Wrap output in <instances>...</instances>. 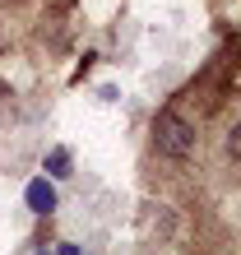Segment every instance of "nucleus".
<instances>
[{"label":"nucleus","mask_w":241,"mask_h":255,"mask_svg":"<svg viewBox=\"0 0 241 255\" xmlns=\"http://www.w3.org/2000/svg\"><path fill=\"white\" fill-rule=\"evenodd\" d=\"M42 172H47L51 181H70V176H74V153H70L65 144L47 148V158H42Z\"/></svg>","instance_id":"obj_3"},{"label":"nucleus","mask_w":241,"mask_h":255,"mask_svg":"<svg viewBox=\"0 0 241 255\" xmlns=\"http://www.w3.org/2000/svg\"><path fill=\"white\" fill-rule=\"evenodd\" d=\"M56 255H79V246L74 242H56Z\"/></svg>","instance_id":"obj_5"},{"label":"nucleus","mask_w":241,"mask_h":255,"mask_svg":"<svg viewBox=\"0 0 241 255\" xmlns=\"http://www.w3.org/2000/svg\"><path fill=\"white\" fill-rule=\"evenodd\" d=\"M23 204H28V214L51 218L56 209H60V195H56V186H51V176H33V181L23 186Z\"/></svg>","instance_id":"obj_2"},{"label":"nucleus","mask_w":241,"mask_h":255,"mask_svg":"<svg viewBox=\"0 0 241 255\" xmlns=\"http://www.w3.org/2000/svg\"><path fill=\"white\" fill-rule=\"evenodd\" d=\"M33 255H56V251H47V246H42V251H33Z\"/></svg>","instance_id":"obj_6"},{"label":"nucleus","mask_w":241,"mask_h":255,"mask_svg":"<svg viewBox=\"0 0 241 255\" xmlns=\"http://www.w3.org/2000/svg\"><path fill=\"white\" fill-rule=\"evenodd\" d=\"M228 158L241 167V126H232V134H228Z\"/></svg>","instance_id":"obj_4"},{"label":"nucleus","mask_w":241,"mask_h":255,"mask_svg":"<svg viewBox=\"0 0 241 255\" xmlns=\"http://www.w3.org/2000/svg\"><path fill=\"white\" fill-rule=\"evenodd\" d=\"M195 144H200V134H195V126L186 121L181 112H158L153 116V148L162 158H190Z\"/></svg>","instance_id":"obj_1"}]
</instances>
